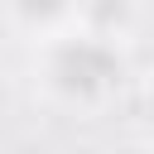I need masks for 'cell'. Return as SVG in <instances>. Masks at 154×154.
Returning a JSON list of instances; mask_svg holds the SVG:
<instances>
[{"instance_id": "cell-1", "label": "cell", "mask_w": 154, "mask_h": 154, "mask_svg": "<svg viewBox=\"0 0 154 154\" xmlns=\"http://www.w3.org/2000/svg\"><path fill=\"white\" fill-rule=\"evenodd\" d=\"M34 77L48 106L67 116H101L120 101L130 82V48L116 34L77 24L67 34L34 43Z\"/></svg>"}, {"instance_id": "cell-2", "label": "cell", "mask_w": 154, "mask_h": 154, "mask_svg": "<svg viewBox=\"0 0 154 154\" xmlns=\"http://www.w3.org/2000/svg\"><path fill=\"white\" fill-rule=\"evenodd\" d=\"M0 14L19 38L43 43L53 34L77 29L82 14H87V0H0Z\"/></svg>"}]
</instances>
